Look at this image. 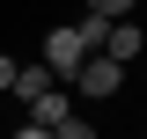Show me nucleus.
<instances>
[{"label": "nucleus", "instance_id": "nucleus-7", "mask_svg": "<svg viewBox=\"0 0 147 139\" xmlns=\"http://www.w3.org/2000/svg\"><path fill=\"white\" fill-rule=\"evenodd\" d=\"M7 81H15V59H7V51H0V88H7Z\"/></svg>", "mask_w": 147, "mask_h": 139}, {"label": "nucleus", "instance_id": "nucleus-3", "mask_svg": "<svg viewBox=\"0 0 147 139\" xmlns=\"http://www.w3.org/2000/svg\"><path fill=\"white\" fill-rule=\"evenodd\" d=\"M88 59V44H81V29H52L44 37V66L59 73V81H74V66Z\"/></svg>", "mask_w": 147, "mask_h": 139}, {"label": "nucleus", "instance_id": "nucleus-6", "mask_svg": "<svg viewBox=\"0 0 147 139\" xmlns=\"http://www.w3.org/2000/svg\"><path fill=\"white\" fill-rule=\"evenodd\" d=\"M96 15H132V0H88Z\"/></svg>", "mask_w": 147, "mask_h": 139}, {"label": "nucleus", "instance_id": "nucleus-1", "mask_svg": "<svg viewBox=\"0 0 147 139\" xmlns=\"http://www.w3.org/2000/svg\"><path fill=\"white\" fill-rule=\"evenodd\" d=\"M30 110H37V117L22 124L30 139H37V132H66V139H88V117H74V103L59 95V81L44 88V95H30Z\"/></svg>", "mask_w": 147, "mask_h": 139}, {"label": "nucleus", "instance_id": "nucleus-5", "mask_svg": "<svg viewBox=\"0 0 147 139\" xmlns=\"http://www.w3.org/2000/svg\"><path fill=\"white\" fill-rule=\"evenodd\" d=\"M52 81H59L52 66H15V81H7V88H15L22 103H30V95H44V88H52Z\"/></svg>", "mask_w": 147, "mask_h": 139}, {"label": "nucleus", "instance_id": "nucleus-4", "mask_svg": "<svg viewBox=\"0 0 147 139\" xmlns=\"http://www.w3.org/2000/svg\"><path fill=\"white\" fill-rule=\"evenodd\" d=\"M103 51L118 59V66H132V59H140V22L132 15H110L103 22Z\"/></svg>", "mask_w": 147, "mask_h": 139}, {"label": "nucleus", "instance_id": "nucleus-2", "mask_svg": "<svg viewBox=\"0 0 147 139\" xmlns=\"http://www.w3.org/2000/svg\"><path fill=\"white\" fill-rule=\"evenodd\" d=\"M118 81H125V66H118V59H81V66H74V88H81V95H88V103H103V95H118Z\"/></svg>", "mask_w": 147, "mask_h": 139}]
</instances>
